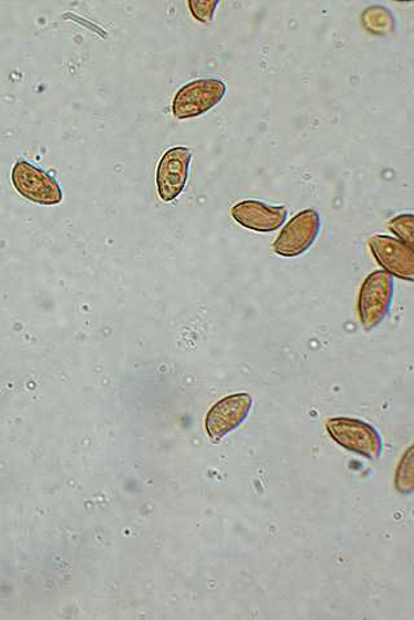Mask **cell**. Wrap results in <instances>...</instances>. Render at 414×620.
I'll return each mask as SVG.
<instances>
[{"mask_svg":"<svg viewBox=\"0 0 414 620\" xmlns=\"http://www.w3.org/2000/svg\"><path fill=\"white\" fill-rule=\"evenodd\" d=\"M394 300V279L386 271L369 274L362 283L358 313L362 328L372 330L386 319Z\"/></svg>","mask_w":414,"mask_h":620,"instance_id":"6da1fadb","label":"cell"},{"mask_svg":"<svg viewBox=\"0 0 414 620\" xmlns=\"http://www.w3.org/2000/svg\"><path fill=\"white\" fill-rule=\"evenodd\" d=\"M226 94L227 86L218 78L192 80L174 96L173 115L177 120L203 116L217 107Z\"/></svg>","mask_w":414,"mask_h":620,"instance_id":"7a4b0ae2","label":"cell"},{"mask_svg":"<svg viewBox=\"0 0 414 620\" xmlns=\"http://www.w3.org/2000/svg\"><path fill=\"white\" fill-rule=\"evenodd\" d=\"M327 431L333 440L355 454L377 460L382 454V439L372 425L358 418L337 417L327 421Z\"/></svg>","mask_w":414,"mask_h":620,"instance_id":"3957f363","label":"cell"},{"mask_svg":"<svg viewBox=\"0 0 414 620\" xmlns=\"http://www.w3.org/2000/svg\"><path fill=\"white\" fill-rule=\"evenodd\" d=\"M322 231V217L315 209L294 216L273 242V252L285 258L299 257L314 246Z\"/></svg>","mask_w":414,"mask_h":620,"instance_id":"277c9868","label":"cell"},{"mask_svg":"<svg viewBox=\"0 0 414 620\" xmlns=\"http://www.w3.org/2000/svg\"><path fill=\"white\" fill-rule=\"evenodd\" d=\"M11 178L14 189L29 202L46 206L63 202L62 188L54 176L26 161L14 164Z\"/></svg>","mask_w":414,"mask_h":620,"instance_id":"5b68a950","label":"cell"},{"mask_svg":"<svg viewBox=\"0 0 414 620\" xmlns=\"http://www.w3.org/2000/svg\"><path fill=\"white\" fill-rule=\"evenodd\" d=\"M253 409V398L248 393L232 394L213 405L205 418L207 435L219 442L238 429Z\"/></svg>","mask_w":414,"mask_h":620,"instance_id":"8992f818","label":"cell"},{"mask_svg":"<svg viewBox=\"0 0 414 620\" xmlns=\"http://www.w3.org/2000/svg\"><path fill=\"white\" fill-rule=\"evenodd\" d=\"M194 153L186 146H174L164 153L157 167V189L161 200L172 203L182 195L189 175Z\"/></svg>","mask_w":414,"mask_h":620,"instance_id":"52a82bcc","label":"cell"},{"mask_svg":"<svg viewBox=\"0 0 414 620\" xmlns=\"http://www.w3.org/2000/svg\"><path fill=\"white\" fill-rule=\"evenodd\" d=\"M369 248L381 265L391 276L406 282L414 280V252L401 240L386 235H374L368 241Z\"/></svg>","mask_w":414,"mask_h":620,"instance_id":"ba28073f","label":"cell"},{"mask_svg":"<svg viewBox=\"0 0 414 620\" xmlns=\"http://www.w3.org/2000/svg\"><path fill=\"white\" fill-rule=\"evenodd\" d=\"M231 214L232 218L243 228L262 233L277 231L287 218L285 206H273L255 200L233 205Z\"/></svg>","mask_w":414,"mask_h":620,"instance_id":"9c48e42d","label":"cell"},{"mask_svg":"<svg viewBox=\"0 0 414 620\" xmlns=\"http://www.w3.org/2000/svg\"><path fill=\"white\" fill-rule=\"evenodd\" d=\"M362 25L369 33L389 35L395 31V18L386 7H369L361 17Z\"/></svg>","mask_w":414,"mask_h":620,"instance_id":"30bf717a","label":"cell"},{"mask_svg":"<svg viewBox=\"0 0 414 620\" xmlns=\"http://www.w3.org/2000/svg\"><path fill=\"white\" fill-rule=\"evenodd\" d=\"M389 230L406 247H414V217L413 214H401L389 221Z\"/></svg>","mask_w":414,"mask_h":620,"instance_id":"8fae6325","label":"cell"},{"mask_svg":"<svg viewBox=\"0 0 414 620\" xmlns=\"http://www.w3.org/2000/svg\"><path fill=\"white\" fill-rule=\"evenodd\" d=\"M219 2H194L190 0L188 2V7L192 13L197 21L203 22V24H207V22L213 21L214 13H216L217 7Z\"/></svg>","mask_w":414,"mask_h":620,"instance_id":"7c38bea8","label":"cell"}]
</instances>
